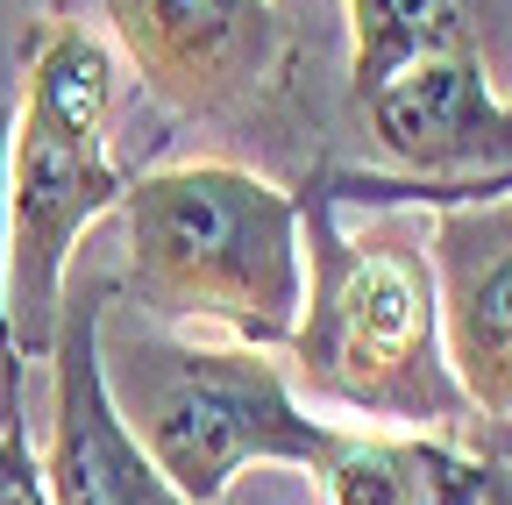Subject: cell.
<instances>
[{"instance_id":"5bb4252c","label":"cell","mask_w":512,"mask_h":505,"mask_svg":"<svg viewBox=\"0 0 512 505\" xmlns=\"http://www.w3.org/2000/svg\"><path fill=\"white\" fill-rule=\"evenodd\" d=\"M505 449H512V434H505Z\"/></svg>"},{"instance_id":"4fadbf2b","label":"cell","mask_w":512,"mask_h":505,"mask_svg":"<svg viewBox=\"0 0 512 505\" xmlns=\"http://www.w3.org/2000/svg\"><path fill=\"white\" fill-rule=\"evenodd\" d=\"M0 505H50L43 456L29 449V434H22V413H8V420H0Z\"/></svg>"},{"instance_id":"7c38bea8","label":"cell","mask_w":512,"mask_h":505,"mask_svg":"<svg viewBox=\"0 0 512 505\" xmlns=\"http://www.w3.org/2000/svg\"><path fill=\"white\" fill-rule=\"evenodd\" d=\"M8 143H15V93L0 79V420L22 413V349H15V313H8Z\"/></svg>"},{"instance_id":"9c48e42d","label":"cell","mask_w":512,"mask_h":505,"mask_svg":"<svg viewBox=\"0 0 512 505\" xmlns=\"http://www.w3.org/2000/svg\"><path fill=\"white\" fill-rule=\"evenodd\" d=\"M498 470L441 434L349 427L342 449L313 470V505H491Z\"/></svg>"},{"instance_id":"30bf717a","label":"cell","mask_w":512,"mask_h":505,"mask_svg":"<svg viewBox=\"0 0 512 505\" xmlns=\"http://www.w3.org/2000/svg\"><path fill=\"white\" fill-rule=\"evenodd\" d=\"M342 8H349V93L356 100H370L413 57L477 36L463 0H342Z\"/></svg>"},{"instance_id":"6da1fadb","label":"cell","mask_w":512,"mask_h":505,"mask_svg":"<svg viewBox=\"0 0 512 505\" xmlns=\"http://www.w3.org/2000/svg\"><path fill=\"white\" fill-rule=\"evenodd\" d=\"M306 221V321L292 356L320 399L363 413L370 427L441 434L477 420L456 392V370L441 349V299L427 235H406V214H356L335 207L306 178L299 193Z\"/></svg>"},{"instance_id":"277c9868","label":"cell","mask_w":512,"mask_h":505,"mask_svg":"<svg viewBox=\"0 0 512 505\" xmlns=\"http://www.w3.org/2000/svg\"><path fill=\"white\" fill-rule=\"evenodd\" d=\"M107 114L114 50L86 22H50L29 50L8 143V313L22 356H50L79 242L128 193L107 150Z\"/></svg>"},{"instance_id":"3957f363","label":"cell","mask_w":512,"mask_h":505,"mask_svg":"<svg viewBox=\"0 0 512 505\" xmlns=\"http://www.w3.org/2000/svg\"><path fill=\"white\" fill-rule=\"evenodd\" d=\"M100 363L107 392L128 434L143 441V456L171 477L185 505H221L242 470L256 463H292L320 470L342 434L335 420H313L271 349L249 342H207L178 335L164 321H114L100 328Z\"/></svg>"},{"instance_id":"7a4b0ae2","label":"cell","mask_w":512,"mask_h":505,"mask_svg":"<svg viewBox=\"0 0 512 505\" xmlns=\"http://www.w3.org/2000/svg\"><path fill=\"white\" fill-rule=\"evenodd\" d=\"M128 285L178 335L221 328L249 349H292L306 321L299 193L242 164H164L121 193Z\"/></svg>"},{"instance_id":"5b68a950","label":"cell","mask_w":512,"mask_h":505,"mask_svg":"<svg viewBox=\"0 0 512 505\" xmlns=\"http://www.w3.org/2000/svg\"><path fill=\"white\" fill-rule=\"evenodd\" d=\"M114 285L64 292L57 335H50V449H43V484L50 505H185L171 477L143 456V441L128 434L107 392L100 363V328H107Z\"/></svg>"},{"instance_id":"8992f818","label":"cell","mask_w":512,"mask_h":505,"mask_svg":"<svg viewBox=\"0 0 512 505\" xmlns=\"http://www.w3.org/2000/svg\"><path fill=\"white\" fill-rule=\"evenodd\" d=\"M107 36L178 114H228L285 57L271 0H100Z\"/></svg>"},{"instance_id":"8fae6325","label":"cell","mask_w":512,"mask_h":505,"mask_svg":"<svg viewBox=\"0 0 512 505\" xmlns=\"http://www.w3.org/2000/svg\"><path fill=\"white\" fill-rule=\"evenodd\" d=\"M335 207L356 214H427V207H470V200H512V171L491 178H456V185H427V178H384V171H320L313 178Z\"/></svg>"},{"instance_id":"ba28073f","label":"cell","mask_w":512,"mask_h":505,"mask_svg":"<svg viewBox=\"0 0 512 505\" xmlns=\"http://www.w3.org/2000/svg\"><path fill=\"white\" fill-rule=\"evenodd\" d=\"M427 264L456 392L512 434V200L427 207Z\"/></svg>"},{"instance_id":"52a82bcc","label":"cell","mask_w":512,"mask_h":505,"mask_svg":"<svg viewBox=\"0 0 512 505\" xmlns=\"http://www.w3.org/2000/svg\"><path fill=\"white\" fill-rule=\"evenodd\" d=\"M356 107L370 121L377 150L399 164V178L456 185V178L512 171V100L491 93L477 36L413 57L406 72H392Z\"/></svg>"}]
</instances>
